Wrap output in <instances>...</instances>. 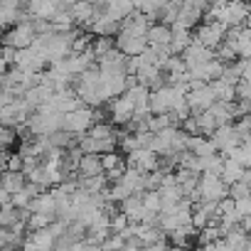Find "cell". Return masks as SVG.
Returning <instances> with one entry per match:
<instances>
[{
  "mask_svg": "<svg viewBox=\"0 0 251 251\" xmlns=\"http://www.w3.org/2000/svg\"><path fill=\"white\" fill-rule=\"evenodd\" d=\"M74 79H76L74 94H76V99H79L84 106L96 108V106L106 103V96H103V91H101V76H99V67H96V64H94L91 69L81 72V74L74 76Z\"/></svg>",
  "mask_w": 251,
  "mask_h": 251,
  "instance_id": "cell-1",
  "label": "cell"
},
{
  "mask_svg": "<svg viewBox=\"0 0 251 251\" xmlns=\"http://www.w3.org/2000/svg\"><path fill=\"white\" fill-rule=\"evenodd\" d=\"M94 126V108L89 106H79L69 113H64L62 118V131L69 133V136H86V131Z\"/></svg>",
  "mask_w": 251,
  "mask_h": 251,
  "instance_id": "cell-2",
  "label": "cell"
},
{
  "mask_svg": "<svg viewBox=\"0 0 251 251\" xmlns=\"http://www.w3.org/2000/svg\"><path fill=\"white\" fill-rule=\"evenodd\" d=\"M197 195H200V202H219V200L229 197V187L219 180V175L200 173V177H197Z\"/></svg>",
  "mask_w": 251,
  "mask_h": 251,
  "instance_id": "cell-3",
  "label": "cell"
},
{
  "mask_svg": "<svg viewBox=\"0 0 251 251\" xmlns=\"http://www.w3.org/2000/svg\"><path fill=\"white\" fill-rule=\"evenodd\" d=\"M224 35H226V27H224V25H219V23H200L192 40L214 52V50L224 42Z\"/></svg>",
  "mask_w": 251,
  "mask_h": 251,
  "instance_id": "cell-4",
  "label": "cell"
},
{
  "mask_svg": "<svg viewBox=\"0 0 251 251\" xmlns=\"http://www.w3.org/2000/svg\"><path fill=\"white\" fill-rule=\"evenodd\" d=\"M209 141L214 143V148H217V153H219L222 158H226V155L241 143V138L236 136V131H234V126H231V123L217 126L214 133L209 136Z\"/></svg>",
  "mask_w": 251,
  "mask_h": 251,
  "instance_id": "cell-5",
  "label": "cell"
},
{
  "mask_svg": "<svg viewBox=\"0 0 251 251\" xmlns=\"http://www.w3.org/2000/svg\"><path fill=\"white\" fill-rule=\"evenodd\" d=\"M3 45L5 47H15V50H25L32 45L35 40V30H32V23H15L8 32H3Z\"/></svg>",
  "mask_w": 251,
  "mask_h": 251,
  "instance_id": "cell-6",
  "label": "cell"
},
{
  "mask_svg": "<svg viewBox=\"0 0 251 251\" xmlns=\"http://www.w3.org/2000/svg\"><path fill=\"white\" fill-rule=\"evenodd\" d=\"M185 103H187V108H190L192 116L204 113V111L214 103V94H212L209 84H202V86H197V89H190L187 96H185Z\"/></svg>",
  "mask_w": 251,
  "mask_h": 251,
  "instance_id": "cell-7",
  "label": "cell"
},
{
  "mask_svg": "<svg viewBox=\"0 0 251 251\" xmlns=\"http://www.w3.org/2000/svg\"><path fill=\"white\" fill-rule=\"evenodd\" d=\"M126 165L136 168L141 173H151V170L160 168V158L151 148H136V151H131L128 155H126Z\"/></svg>",
  "mask_w": 251,
  "mask_h": 251,
  "instance_id": "cell-8",
  "label": "cell"
},
{
  "mask_svg": "<svg viewBox=\"0 0 251 251\" xmlns=\"http://www.w3.org/2000/svg\"><path fill=\"white\" fill-rule=\"evenodd\" d=\"M113 47H116L123 57H138V54L148 47V42H146V37H131V35H126V32H118Z\"/></svg>",
  "mask_w": 251,
  "mask_h": 251,
  "instance_id": "cell-9",
  "label": "cell"
},
{
  "mask_svg": "<svg viewBox=\"0 0 251 251\" xmlns=\"http://www.w3.org/2000/svg\"><path fill=\"white\" fill-rule=\"evenodd\" d=\"M108 116H111V121H113V123H118V126L131 123V118H133V103H131L128 99H126V96L121 94V96L111 99Z\"/></svg>",
  "mask_w": 251,
  "mask_h": 251,
  "instance_id": "cell-10",
  "label": "cell"
},
{
  "mask_svg": "<svg viewBox=\"0 0 251 251\" xmlns=\"http://www.w3.org/2000/svg\"><path fill=\"white\" fill-rule=\"evenodd\" d=\"M67 10H69V15H72L74 25H81V27H89V23L101 13V8L91 5L89 0H76V3H74V5H69Z\"/></svg>",
  "mask_w": 251,
  "mask_h": 251,
  "instance_id": "cell-11",
  "label": "cell"
},
{
  "mask_svg": "<svg viewBox=\"0 0 251 251\" xmlns=\"http://www.w3.org/2000/svg\"><path fill=\"white\" fill-rule=\"evenodd\" d=\"M182 62H185V67L190 69V67H197V64H204V62H209V59H214V52L212 50H207V47H202L200 42H190L185 50H182Z\"/></svg>",
  "mask_w": 251,
  "mask_h": 251,
  "instance_id": "cell-12",
  "label": "cell"
},
{
  "mask_svg": "<svg viewBox=\"0 0 251 251\" xmlns=\"http://www.w3.org/2000/svg\"><path fill=\"white\" fill-rule=\"evenodd\" d=\"M86 30H89L91 37H116V35H118V23L111 20V18H106L103 13H99V15L89 23Z\"/></svg>",
  "mask_w": 251,
  "mask_h": 251,
  "instance_id": "cell-13",
  "label": "cell"
},
{
  "mask_svg": "<svg viewBox=\"0 0 251 251\" xmlns=\"http://www.w3.org/2000/svg\"><path fill=\"white\" fill-rule=\"evenodd\" d=\"M27 209H30V214L37 212V214H47V217L57 219V202L52 197V190H42L37 197H32V202H30Z\"/></svg>",
  "mask_w": 251,
  "mask_h": 251,
  "instance_id": "cell-14",
  "label": "cell"
},
{
  "mask_svg": "<svg viewBox=\"0 0 251 251\" xmlns=\"http://www.w3.org/2000/svg\"><path fill=\"white\" fill-rule=\"evenodd\" d=\"M187 153L195 158H209L217 155V148L207 136H187Z\"/></svg>",
  "mask_w": 251,
  "mask_h": 251,
  "instance_id": "cell-15",
  "label": "cell"
},
{
  "mask_svg": "<svg viewBox=\"0 0 251 251\" xmlns=\"http://www.w3.org/2000/svg\"><path fill=\"white\" fill-rule=\"evenodd\" d=\"M118 204H121V214L128 217V222H143V217H146V207H143L141 195H131V197H126V200L118 202Z\"/></svg>",
  "mask_w": 251,
  "mask_h": 251,
  "instance_id": "cell-16",
  "label": "cell"
},
{
  "mask_svg": "<svg viewBox=\"0 0 251 251\" xmlns=\"http://www.w3.org/2000/svg\"><path fill=\"white\" fill-rule=\"evenodd\" d=\"M101 13L116 23H121L123 18H128L133 13V5H131V0H111V3L106 8H101Z\"/></svg>",
  "mask_w": 251,
  "mask_h": 251,
  "instance_id": "cell-17",
  "label": "cell"
},
{
  "mask_svg": "<svg viewBox=\"0 0 251 251\" xmlns=\"http://www.w3.org/2000/svg\"><path fill=\"white\" fill-rule=\"evenodd\" d=\"M170 27L168 25H163V23H153L151 27H148V32H146V42L148 45H155V47H168V42H170Z\"/></svg>",
  "mask_w": 251,
  "mask_h": 251,
  "instance_id": "cell-18",
  "label": "cell"
},
{
  "mask_svg": "<svg viewBox=\"0 0 251 251\" xmlns=\"http://www.w3.org/2000/svg\"><path fill=\"white\" fill-rule=\"evenodd\" d=\"M143 177H146V173H141V170H136V168H128V165H126L121 180H116V182L126 185L133 195H141V192H143Z\"/></svg>",
  "mask_w": 251,
  "mask_h": 251,
  "instance_id": "cell-19",
  "label": "cell"
},
{
  "mask_svg": "<svg viewBox=\"0 0 251 251\" xmlns=\"http://www.w3.org/2000/svg\"><path fill=\"white\" fill-rule=\"evenodd\" d=\"M170 42H168V52L170 54H182V50L192 42V32L190 30H177V27H170Z\"/></svg>",
  "mask_w": 251,
  "mask_h": 251,
  "instance_id": "cell-20",
  "label": "cell"
},
{
  "mask_svg": "<svg viewBox=\"0 0 251 251\" xmlns=\"http://www.w3.org/2000/svg\"><path fill=\"white\" fill-rule=\"evenodd\" d=\"M76 170H79V177H91V175H101L103 168H101V158L99 155H81L79 163H76Z\"/></svg>",
  "mask_w": 251,
  "mask_h": 251,
  "instance_id": "cell-21",
  "label": "cell"
},
{
  "mask_svg": "<svg viewBox=\"0 0 251 251\" xmlns=\"http://www.w3.org/2000/svg\"><path fill=\"white\" fill-rule=\"evenodd\" d=\"M244 170H246V168H241L239 163L224 158V160H222V170H219V180L229 187V185H234V182L241 180V173H244Z\"/></svg>",
  "mask_w": 251,
  "mask_h": 251,
  "instance_id": "cell-22",
  "label": "cell"
},
{
  "mask_svg": "<svg viewBox=\"0 0 251 251\" xmlns=\"http://www.w3.org/2000/svg\"><path fill=\"white\" fill-rule=\"evenodd\" d=\"M25 185V175L23 173H15V170H3L0 173V187H3L5 192L15 195L18 190H23Z\"/></svg>",
  "mask_w": 251,
  "mask_h": 251,
  "instance_id": "cell-23",
  "label": "cell"
},
{
  "mask_svg": "<svg viewBox=\"0 0 251 251\" xmlns=\"http://www.w3.org/2000/svg\"><path fill=\"white\" fill-rule=\"evenodd\" d=\"M108 185H111V182L106 180L103 173H101V175H91V177H79V190H84V192H89V195H99V192H103Z\"/></svg>",
  "mask_w": 251,
  "mask_h": 251,
  "instance_id": "cell-24",
  "label": "cell"
},
{
  "mask_svg": "<svg viewBox=\"0 0 251 251\" xmlns=\"http://www.w3.org/2000/svg\"><path fill=\"white\" fill-rule=\"evenodd\" d=\"M30 239H32V244L37 246V251H54V244H57V236L50 231V226H45V229H37V231H32L30 234Z\"/></svg>",
  "mask_w": 251,
  "mask_h": 251,
  "instance_id": "cell-25",
  "label": "cell"
},
{
  "mask_svg": "<svg viewBox=\"0 0 251 251\" xmlns=\"http://www.w3.org/2000/svg\"><path fill=\"white\" fill-rule=\"evenodd\" d=\"M209 89H212V94H214V101H222V103H231V101H234V86L224 84L222 79L209 81Z\"/></svg>",
  "mask_w": 251,
  "mask_h": 251,
  "instance_id": "cell-26",
  "label": "cell"
},
{
  "mask_svg": "<svg viewBox=\"0 0 251 251\" xmlns=\"http://www.w3.org/2000/svg\"><path fill=\"white\" fill-rule=\"evenodd\" d=\"M226 158L234 160V163H239L241 168H249V165H251V143H249V141H241Z\"/></svg>",
  "mask_w": 251,
  "mask_h": 251,
  "instance_id": "cell-27",
  "label": "cell"
},
{
  "mask_svg": "<svg viewBox=\"0 0 251 251\" xmlns=\"http://www.w3.org/2000/svg\"><path fill=\"white\" fill-rule=\"evenodd\" d=\"M89 138H96V141H106V138H116V131H113V126L106 123V121H96L91 128L86 131Z\"/></svg>",
  "mask_w": 251,
  "mask_h": 251,
  "instance_id": "cell-28",
  "label": "cell"
},
{
  "mask_svg": "<svg viewBox=\"0 0 251 251\" xmlns=\"http://www.w3.org/2000/svg\"><path fill=\"white\" fill-rule=\"evenodd\" d=\"M163 8H165V0H146L143 8H141V13H143V15H148V18L155 23Z\"/></svg>",
  "mask_w": 251,
  "mask_h": 251,
  "instance_id": "cell-29",
  "label": "cell"
},
{
  "mask_svg": "<svg viewBox=\"0 0 251 251\" xmlns=\"http://www.w3.org/2000/svg\"><path fill=\"white\" fill-rule=\"evenodd\" d=\"M54 219L52 217H47V214H37V212H32L30 217H27V229L30 231H37V229H45V226H50Z\"/></svg>",
  "mask_w": 251,
  "mask_h": 251,
  "instance_id": "cell-30",
  "label": "cell"
},
{
  "mask_svg": "<svg viewBox=\"0 0 251 251\" xmlns=\"http://www.w3.org/2000/svg\"><path fill=\"white\" fill-rule=\"evenodd\" d=\"M103 251H121L123 246H126V239L121 236V234H108L101 244H99Z\"/></svg>",
  "mask_w": 251,
  "mask_h": 251,
  "instance_id": "cell-31",
  "label": "cell"
},
{
  "mask_svg": "<svg viewBox=\"0 0 251 251\" xmlns=\"http://www.w3.org/2000/svg\"><path fill=\"white\" fill-rule=\"evenodd\" d=\"M251 99V84L249 79H239L234 84V101H249Z\"/></svg>",
  "mask_w": 251,
  "mask_h": 251,
  "instance_id": "cell-32",
  "label": "cell"
},
{
  "mask_svg": "<svg viewBox=\"0 0 251 251\" xmlns=\"http://www.w3.org/2000/svg\"><path fill=\"white\" fill-rule=\"evenodd\" d=\"M15 143V131L8 126H0V151H8Z\"/></svg>",
  "mask_w": 251,
  "mask_h": 251,
  "instance_id": "cell-33",
  "label": "cell"
},
{
  "mask_svg": "<svg viewBox=\"0 0 251 251\" xmlns=\"http://www.w3.org/2000/svg\"><path fill=\"white\" fill-rule=\"evenodd\" d=\"M229 197L231 200H241V197H249V182H234L229 185Z\"/></svg>",
  "mask_w": 251,
  "mask_h": 251,
  "instance_id": "cell-34",
  "label": "cell"
},
{
  "mask_svg": "<svg viewBox=\"0 0 251 251\" xmlns=\"http://www.w3.org/2000/svg\"><path fill=\"white\" fill-rule=\"evenodd\" d=\"M99 158H101V168H103V173H106V170H111L113 165H118V163L123 160L116 151H113V153H103V155H99Z\"/></svg>",
  "mask_w": 251,
  "mask_h": 251,
  "instance_id": "cell-35",
  "label": "cell"
},
{
  "mask_svg": "<svg viewBox=\"0 0 251 251\" xmlns=\"http://www.w3.org/2000/svg\"><path fill=\"white\" fill-rule=\"evenodd\" d=\"M234 212L239 214V219H241V217H249V214H251V200H249V197L234 200Z\"/></svg>",
  "mask_w": 251,
  "mask_h": 251,
  "instance_id": "cell-36",
  "label": "cell"
},
{
  "mask_svg": "<svg viewBox=\"0 0 251 251\" xmlns=\"http://www.w3.org/2000/svg\"><path fill=\"white\" fill-rule=\"evenodd\" d=\"M23 165H25V160H23V158H20V155L15 153V155H10V158H8V168H5V170H15V173H23Z\"/></svg>",
  "mask_w": 251,
  "mask_h": 251,
  "instance_id": "cell-37",
  "label": "cell"
},
{
  "mask_svg": "<svg viewBox=\"0 0 251 251\" xmlns=\"http://www.w3.org/2000/svg\"><path fill=\"white\" fill-rule=\"evenodd\" d=\"M15 54H18V50L15 47H0V57H3L5 62H8V67H13V62H15Z\"/></svg>",
  "mask_w": 251,
  "mask_h": 251,
  "instance_id": "cell-38",
  "label": "cell"
},
{
  "mask_svg": "<svg viewBox=\"0 0 251 251\" xmlns=\"http://www.w3.org/2000/svg\"><path fill=\"white\" fill-rule=\"evenodd\" d=\"M121 251H143V246H138L136 241H126V246Z\"/></svg>",
  "mask_w": 251,
  "mask_h": 251,
  "instance_id": "cell-39",
  "label": "cell"
},
{
  "mask_svg": "<svg viewBox=\"0 0 251 251\" xmlns=\"http://www.w3.org/2000/svg\"><path fill=\"white\" fill-rule=\"evenodd\" d=\"M5 72H8V62H5L3 57H0V79L5 76Z\"/></svg>",
  "mask_w": 251,
  "mask_h": 251,
  "instance_id": "cell-40",
  "label": "cell"
},
{
  "mask_svg": "<svg viewBox=\"0 0 251 251\" xmlns=\"http://www.w3.org/2000/svg\"><path fill=\"white\" fill-rule=\"evenodd\" d=\"M143 3H146V0H131V5H133V10H141V8H143Z\"/></svg>",
  "mask_w": 251,
  "mask_h": 251,
  "instance_id": "cell-41",
  "label": "cell"
},
{
  "mask_svg": "<svg viewBox=\"0 0 251 251\" xmlns=\"http://www.w3.org/2000/svg\"><path fill=\"white\" fill-rule=\"evenodd\" d=\"M0 37H3V30H0Z\"/></svg>",
  "mask_w": 251,
  "mask_h": 251,
  "instance_id": "cell-42",
  "label": "cell"
}]
</instances>
